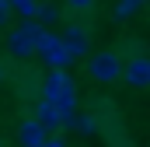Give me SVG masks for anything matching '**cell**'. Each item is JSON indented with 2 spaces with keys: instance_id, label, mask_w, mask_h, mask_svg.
<instances>
[{
  "instance_id": "cell-10",
  "label": "cell",
  "mask_w": 150,
  "mask_h": 147,
  "mask_svg": "<svg viewBox=\"0 0 150 147\" xmlns=\"http://www.w3.org/2000/svg\"><path fill=\"white\" fill-rule=\"evenodd\" d=\"M67 7H70V11H91L94 0H67Z\"/></svg>"
},
{
  "instance_id": "cell-7",
  "label": "cell",
  "mask_w": 150,
  "mask_h": 147,
  "mask_svg": "<svg viewBox=\"0 0 150 147\" xmlns=\"http://www.w3.org/2000/svg\"><path fill=\"white\" fill-rule=\"evenodd\" d=\"M35 123L45 130V133H52V130H63V112L56 109L52 102H38V109H35Z\"/></svg>"
},
{
  "instance_id": "cell-5",
  "label": "cell",
  "mask_w": 150,
  "mask_h": 147,
  "mask_svg": "<svg viewBox=\"0 0 150 147\" xmlns=\"http://www.w3.org/2000/svg\"><path fill=\"white\" fill-rule=\"evenodd\" d=\"M122 81H126L129 88H136V91L150 88V60L147 56H133V60L122 67Z\"/></svg>"
},
{
  "instance_id": "cell-4",
  "label": "cell",
  "mask_w": 150,
  "mask_h": 147,
  "mask_svg": "<svg viewBox=\"0 0 150 147\" xmlns=\"http://www.w3.org/2000/svg\"><path fill=\"white\" fill-rule=\"evenodd\" d=\"M35 53L52 67V70H67L70 63H74V53L63 46V39L59 35H52V32H42V39H38V46H35Z\"/></svg>"
},
{
  "instance_id": "cell-1",
  "label": "cell",
  "mask_w": 150,
  "mask_h": 147,
  "mask_svg": "<svg viewBox=\"0 0 150 147\" xmlns=\"http://www.w3.org/2000/svg\"><path fill=\"white\" fill-rule=\"evenodd\" d=\"M42 102H52L63 112V123L77 112V84L67 70H49V77H42Z\"/></svg>"
},
{
  "instance_id": "cell-2",
  "label": "cell",
  "mask_w": 150,
  "mask_h": 147,
  "mask_svg": "<svg viewBox=\"0 0 150 147\" xmlns=\"http://www.w3.org/2000/svg\"><path fill=\"white\" fill-rule=\"evenodd\" d=\"M42 25L38 21H21V25H14L11 32H7V53L11 56H35V46H38V39H42Z\"/></svg>"
},
{
  "instance_id": "cell-11",
  "label": "cell",
  "mask_w": 150,
  "mask_h": 147,
  "mask_svg": "<svg viewBox=\"0 0 150 147\" xmlns=\"http://www.w3.org/2000/svg\"><path fill=\"white\" fill-rule=\"evenodd\" d=\"M7 21H11V4H7V0H0V28H4Z\"/></svg>"
},
{
  "instance_id": "cell-6",
  "label": "cell",
  "mask_w": 150,
  "mask_h": 147,
  "mask_svg": "<svg viewBox=\"0 0 150 147\" xmlns=\"http://www.w3.org/2000/svg\"><path fill=\"white\" fill-rule=\"evenodd\" d=\"M59 39H63V46L74 53V60H77V56H87V53H91V39H87V32H84L80 25H67V32H63Z\"/></svg>"
},
{
  "instance_id": "cell-3",
  "label": "cell",
  "mask_w": 150,
  "mask_h": 147,
  "mask_svg": "<svg viewBox=\"0 0 150 147\" xmlns=\"http://www.w3.org/2000/svg\"><path fill=\"white\" fill-rule=\"evenodd\" d=\"M87 74H91V81H98V84H115V81L122 77V60H119V53H112V49L91 53V56H87Z\"/></svg>"
},
{
  "instance_id": "cell-8",
  "label": "cell",
  "mask_w": 150,
  "mask_h": 147,
  "mask_svg": "<svg viewBox=\"0 0 150 147\" xmlns=\"http://www.w3.org/2000/svg\"><path fill=\"white\" fill-rule=\"evenodd\" d=\"M45 137H49V133L35 123V116H28V119L18 123V140H21V147H38Z\"/></svg>"
},
{
  "instance_id": "cell-13",
  "label": "cell",
  "mask_w": 150,
  "mask_h": 147,
  "mask_svg": "<svg viewBox=\"0 0 150 147\" xmlns=\"http://www.w3.org/2000/svg\"><path fill=\"white\" fill-rule=\"evenodd\" d=\"M4 81H7V67L0 63V84H4Z\"/></svg>"
},
{
  "instance_id": "cell-12",
  "label": "cell",
  "mask_w": 150,
  "mask_h": 147,
  "mask_svg": "<svg viewBox=\"0 0 150 147\" xmlns=\"http://www.w3.org/2000/svg\"><path fill=\"white\" fill-rule=\"evenodd\" d=\"M38 147H67V144H63V140H56V137H45Z\"/></svg>"
},
{
  "instance_id": "cell-9",
  "label": "cell",
  "mask_w": 150,
  "mask_h": 147,
  "mask_svg": "<svg viewBox=\"0 0 150 147\" xmlns=\"http://www.w3.org/2000/svg\"><path fill=\"white\" fill-rule=\"evenodd\" d=\"M7 4H11V11H18L25 21H32V18H35V4H38V0H7Z\"/></svg>"
},
{
  "instance_id": "cell-14",
  "label": "cell",
  "mask_w": 150,
  "mask_h": 147,
  "mask_svg": "<svg viewBox=\"0 0 150 147\" xmlns=\"http://www.w3.org/2000/svg\"><path fill=\"white\" fill-rule=\"evenodd\" d=\"M0 147H4V144H0Z\"/></svg>"
}]
</instances>
